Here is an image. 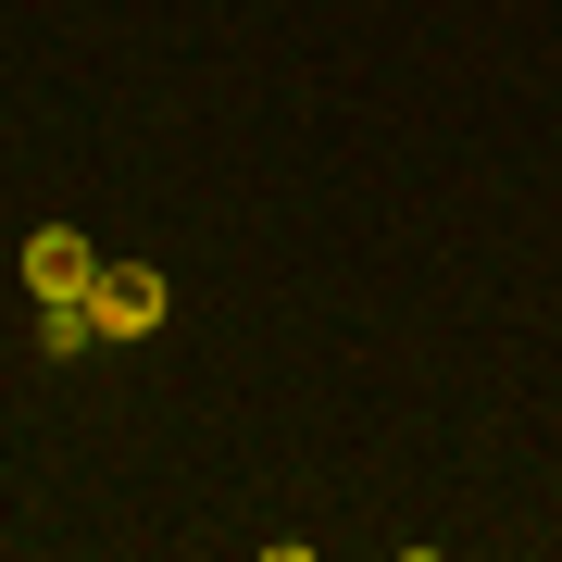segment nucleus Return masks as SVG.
Here are the masks:
<instances>
[{
    "label": "nucleus",
    "instance_id": "obj_2",
    "mask_svg": "<svg viewBox=\"0 0 562 562\" xmlns=\"http://www.w3.org/2000/svg\"><path fill=\"white\" fill-rule=\"evenodd\" d=\"M88 276H101V250H88L76 225H38V238H25V288H38V313H50V301H88Z\"/></svg>",
    "mask_w": 562,
    "mask_h": 562
},
{
    "label": "nucleus",
    "instance_id": "obj_3",
    "mask_svg": "<svg viewBox=\"0 0 562 562\" xmlns=\"http://www.w3.org/2000/svg\"><path fill=\"white\" fill-rule=\"evenodd\" d=\"M38 350H50V362H76V350H101V325H88V301H50V325H38Z\"/></svg>",
    "mask_w": 562,
    "mask_h": 562
},
{
    "label": "nucleus",
    "instance_id": "obj_1",
    "mask_svg": "<svg viewBox=\"0 0 562 562\" xmlns=\"http://www.w3.org/2000/svg\"><path fill=\"white\" fill-rule=\"evenodd\" d=\"M88 325L101 338H150L162 325V262H101L88 276Z\"/></svg>",
    "mask_w": 562,
    "mask_h": 562
}]
</instances>
